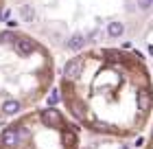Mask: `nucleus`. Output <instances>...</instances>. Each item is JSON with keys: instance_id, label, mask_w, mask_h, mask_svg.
Here are the masks:
<instances>
[{"instance_id": "obj_4", "label": "nucleus", "mask_w": 153, "mask_h": 149, "mask_svg": "<svg viewBox=\"0 0 153 149\" xmlns=\"http://www.w3.org/2000/svg\"><path fill=\"white\" fill-rule=\"evenodd\" d=\"M4 4H7V0H0V20L4 18Z\"/></svg>"}, {"instance_id": "obj_3", "label": "nucleus", "mask_w": 153, "mask_h": 149, "mask_svg": "<svg viewBox=\"0 0 153 149\" xmlns=\"http://www.w3.org/2000/svg\"><path fill=\"white\" fill-rule=\"evenodd\" d=\"M0 149H79V125L55 105L37 108L0 132Z\"/></svg>"}, {"instance_id": "obj_1", "label": "nucleus", "mask_w": 153, "mask_h": 149, "mask_svg": "<svg viewBox=\"0 0 153 149\" xmlns=\"http://www.w3.org/2000/svg\"><path fill=\"white\" fill-rule=\"evenodd\" d=\"M59 101L79 127L136 136L153 114V77L142 55L129 48H88L59 70Z\"/></svg>"}, {"instance_id": "obj_2", "label": "nucleus", "mask_w": 153, "mask_h": 149, "mask_svg": "<svg viewBox=\"0 0 153 149\" xmlns=\"http://www.w3.org/2000/svg\"><path fill=\"white\" fill-rule=\"evenodd\" d=\"M57 66L42 40L4 29L0 31V121L16 118L48 97Z\"/></svg>"}]
</instances>
